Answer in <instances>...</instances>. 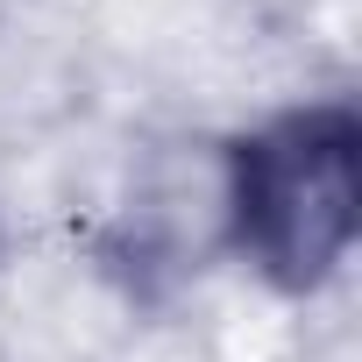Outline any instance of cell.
Here are the masks:
<instances>
[{"mask_svg":"<svg viewBox=\"0 0 362 362\" xmlns=\"http://www.w3.org/2000/svg\"><path fill=\"white\" fill-rule=\"evenodd\" d=\"M214 163L221 242L284 298L327 291L362 235V114L305 100L221 142Z\"/></svg>","mask_w":362,"mask_h":362,"instance_id":"1","label":"cell"}]
</instances>
